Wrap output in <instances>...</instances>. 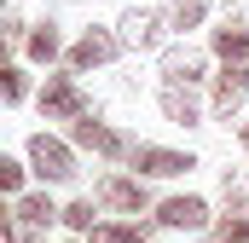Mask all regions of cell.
<instances>
[{
	"label": "cell",
	"mask_w": 249,
	"mask_h": 243,
	"mask_svg": "<svg viewBox=\"0 0 249 243\" xmlns=\"http://www.w3.org/2000/svg\"><path fill=\"white\" fill-rule=\"evenodd\" d=\"M133 168L145 180H180V174L197 168V156L191 151H168V145H133Z\"/></svg>",
	"instance_id": "6da1fadb"
},
{
	"label": "cell",
	"mask_w": 249,
	"mask_h": 243,
	"mask_svg": "<svg viewBox=\"0 0 249 243\" xmlns=\"http://www.w3.org/2000/svg\"><path fill=\"white\" fill-rule=\"evenodd\" d=\"M29 162H35V174L47 185L75 180V156H70V145H58L53 133H35V139H29Z\"/></svg>",
	"instance_id": "7a4b0ae2"
},
{
	"label": "cell",
	"mask_w": 249,
	"mask_h": 243,
	"mask_svg": "<svg viewBox=\"0 0 249 243\" xmlns=\"http://www.w3.org/2000/svg\"><path fill=\"white\" fill-rule=\"evenodd\" d=\"M116 29H122V35H116L122 47H133V52H151V47L162 41V29H168V12H151V6H133V12H127V17L116 23Z\"/></svg>",
	"instance_id": "3957f363"
},
{
	"label": "cell",
	"mask_w": 249,
	"mask_h": 243,
	"mask_svg": "<svg viewBox=\"0 0 249 243\" xmlns=\"http://www.w3.org/2000/svg\"><path fill=\"white\" fill-rule=\"evenodd\" d=\"M244 99H249V64H226L220 75H214V99H209V110L220 122H232L238 110H244Z\"/></svg>",
	"instance_id": "277c9868"
},
{
	"label": "cell",
	"mask_w": 249,
	"mask_h": 243,
	"mask_svg": "<svg viewBox=\"0 0 249 243\" xmlns=\"http://www.w3.org/2000/svg\"><path fill=\"white\" fill-rule=\"evenodd\" d=\"M41 116H58V122L87 116V99H81L75 75H47V87H41Z\"/></svg>",
	"instance_id": "5b68a950"
},
{
	"label": "cell",
	"mask_w": 249,
	"mask_h": 243,
	"mask_svg": "<svg viewBox=\"0 0 249 243\" xmlns=\"http://www.w3.org/2000/svg\"><path fill=\"white\" fill-rule=\"evenodd\" d=\"M157 226H168V232H209V203L203 197H162L157 203Z\"/></svg>",
	"instance_id": "8992f818"
},
{
	"label": "cell",
	"mask_w": 249,
	"mask_h": 243,
	"mask_svg": "<svg viewBox=\"0 0 249 243\" xmlns=\"http://www.w3.org/2000/svg\"><path fill=\"white\" fill-rule=\"evenodd\" d=\"M93 197H99L105 208H122V214H139V208H151V191H145V180H127V174H105Z\"/></svg>",
	"instance_id": "52a82bcc"
},
{
	"label": "cell",
	"mask_w": 249,
	"mask_h": 243,
	"mask_svg": "<svg viewBox=\"0 0 249 243\" xmlns=\"http://www.w3.org/2000/svg\"><path fill=\"white\" fill-rule=\"evenodd\" d=\"M70 133H75V145H81V151H99V156H127V139L110 127V122L75 116V122H70Z\"/></svg>",
	"instance_id": "ba28073f"
},
{
	"label": "cell",
	"mask_w": 249,
	"mask_h": 243,
	"mask_svg": "<svg viewBox=\"0 0 249 243\" xmlns=\"http://www.w3.org/2000/svg\"><path fill=\"white\" fill-rule=\"evenodd\" d=\"M203 69H209V58L197 47H168L162 52V87H197Z\"/></svg>",
	"instance_id": "9c48e42d"
},
{
	"label": "cell",
	"mask_w": 249,
	"mask_h": 243,
	"mask_svg": "<svg viewBox=\"0 0 249 243\" xmlns=\"http://www.w3.org/2000/svg\"><path fill=\"white\" fill-rule=\"evenodd\" d=\"M209 52L220 64H249V23L244 17H226L220 29H209Z\"/></svg>",
	"instance_id": "30bf717a"
},
{
	"label": "cell",
	"mask_w": 249,
	"mask_h": 243,
	"mask_svg": "<svg viewBox=\"0 0 249 243\" xmlns=\"http://www.w3.org/2000/svg\"><path fill=\"white\" fill-rule=\"evenodd\" d=\"M116 47H122L116 35H105V29H87V35L70 47V69H99V64H110V58H116Z\"/></svg>",
	"instance_id": "8fae6325"
},
{
	"label": "cell",
	"mask_w": 249,
	"mask_h": 243,
	"mask_svg": "<svg viewBox=\"0 0 249 243\" xmlns=\"http://www.w3.org/2000/svg\"><path fill=\"white\" fill-rule=\"evenodd\" d=\"M162 116L174 127H191V122H203V104H197L191 87H162Z\"/></svg>",
	"instance_id": "7c38bea8"
},
{
	"label": "cell",
	"mask_w": 249,
	"mask_h": 243,
	"mask_svg": "<svg viewBox=\"0 0 249 243\" xmlns=\"http://www.w3.org/2000/svg\"><path fill=\"white\" fill-rule=\"evenodd\" d=\"M87 238H93V243H145V226H127V220H105V226H93Z\"/></svg>",
	"instance_id": "4fadbf2b"
},
{
	"label": "cell",
	"mask_w": 249,
	"mask_h": 243,
	"mask_svg": "<svg viewBox=\"0 0 249 243\" xmlns=\"http://www.w3.org/2000/svg\"><path fill=\"white\" fill-rule=\"evenodd\" d=\"M203 17H209V0H174L168 29H180V35H186V29H197V23H203Z\"/></svg>",
	"instance_id": "5bb4252c"
},
{
	"label": "cell",
	"mask_w": 249,
	"mask_h": 243,
	"mask_svg": "<svg viewBox=\"0 0 249 243\" xmlns=\"http://www.w3.org/2000/svg\"><path fill=\"white\" fill-rule=\"evenodd\" d=\"M209 243H249V214H226L209 226Z\"/></svg>",
	"instance_id": "9a60e30c"
},
{
	"label": "cell",
	"mask_w": 249,
	"mask_h": 243,
	"mask_svg": "<svg viewBox=\"0 0 249 243\" xmlns=\"http://www.w3.org/2000/svg\"><path fill=\"white\" fill-rule=\"evenodd\" d=\"M29 58H35V64H53V58H58V29H53V23H41V29L29 35Z\"/></svg>",
	"instance_id": "2e32d148"
},
{
	"label": "cell",
	"mask_w": 249,
	"mask_h": 243,
	"mask_svg": "<svg viewBox=\"0 0 249 243\" xmlns=\"http://www.w3.org/2000/svg\"><path fill=\"white\" fill-rule=\"evenodd\" d=\"M18 214H23L29 226H53V220H58V208H53L47 197H23V203H18Z\"/></svg>",
	"instance_id": "e0dca14e"
},
{
	"label": "cell",
	"mask_w": 249,
	"mask_h": 243,
	"mask_svg": "<svg viewBox=\"0 0 249 243\" xmlns=\"http://www.w3.org/2000/svg\"><path fill=\"white\" fill-rule=\"evenodd\" d=\"M18 99H23V75L12 64H0V104H18Z\"/></svg>",
	"instance_id": "ac0fdd59"
},
{
	"label": "cell",
	"mask_w": 249,
	"mask_h": 243,
	"mask_svg": "<svg viewBox=\"0 0 249 243\" xmlns=\"http://www.w3.org/2000/svg\"><path fill=\"white\" fill-rule=\"evenodd\" d=\"M35 238H41V226H29L23 214H18V220H6V232H0V243H35Z\"/></svg>",
	"instance_id": "d6986e66"
},
{
	"label": "cell",
	"mask_w": 249,
	"mask_h": 243,
	"mask_svg": "<svg viewBox=\"0 0 249 243\" xmlns=\"http://www.w3.org/2000/svg\"><path fill=\"white\" fill-rule=\"evenodd\" d=\"M58 220H64V226H75V232H93V203H70Z\"/></svg>",
	"instance_id": "ffe728a7"
},
{
	"label": "cell",
	"mask_w": 249,
	"mask_h": 243,
	"mask_svg": "<svg viewBox=\"0 0 249 243\" xmlns=\"http://www.w3.org/2000/svg\"><path fill=\"white\" fill-rule=\"evenodd\" d=\"M18 185H23V168H18L12 156H0V197H6V191H18Z\"/></svg>",
	"instance_id": "44dd1931"
},
{
	"label": "cell",
	"mask_w": 249,
	"mask_h": 243,
	"mask_svg": "<svg viewBox=\"0 0 249 243\" xmlns=\"http://www.w3.org/2000/svg\"><path fill=\"white\" fill-rule=\"evenodd\" d=\"M18 29H23L18 17H0V64H6V52L18 47Z\"/></svg>",
	"instance_id": "7402d4cb"
},
{
	"label": "cell",
	"mask_w": 249,
	"mask_h": 243,
	"mask_svg": "<svg viewBox=\"0 0 249 243\" xmlns=\"http://www.w3.org/2000/svg\"><path fill=\"white\" fill-rule=\"evenodd\" d=\"M238 139H244V151H249V122H244V127H238Z\"/></svg>",
	"instance_id": "603a6c76"
},
{
	"label": "cell",
	"mask_w": 249,
	"mask_h": 243,
	"mask_svg": "<svg viewBox=\"0 0 249 243\" xmlns=\"http://www.w3.org/2000/svg\"><path fill=\"white\" fill-rule=\"evenodd\" d=\"M6 220H12V214H6V203H0V232H6Z\"/></svg>",
	"instance_id": "cb8c5ba5"
}]
</instances>
